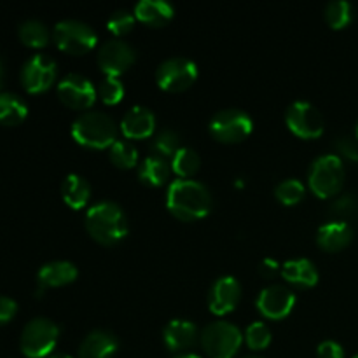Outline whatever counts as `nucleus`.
Wrapping results in <instances>:
<instances>
[{"mask_svg": "<svg viewBox=\"0 0 358 358\" xmlns=\"http://www.w3.org/2000/svg\"><path fill=\"white\" fill-rule=\"evenodd\" d=\"M353 358H358V353H357V355H355V357H353Z\"/></svg>", "mask_w": 358, "mask_h": 358, "instance_id": "45", "label": "nucleus"}, {"mask_svg": "<svg viewBox=\"0 0 358 358\" xmlns=\"http://www.w3.org/2000/svg\"><path fill=\"white\" fill-rule=\"evenodd\" d=\"M353 240V229L348 222L331 220L324 224L317 233L318 247L325 252H339L348 247Z\"/></svg>", "mask_w": 358, "mask_h": 358, "instance_id": "18", "label": "nucleus"}, {"mask_svg": "<svg viewBox=\"0 0 358 358\" xmlns=\"http://www.w3.org/2000/svg\"><path fill=\"white\" fill-rule=\"evenodd\" d=\"M255 304L262 317L269 320H283L296 306V294L283 285H269L261 290Z\"/></svg>", "mask_w": 358, "mask_h": 358, "instance_id": "14", "label": "nucleus"}, {"mask_svg": "<svg viewBox=\"0 0 358 358\" xmlns=\"http://www.w3.org/2000/svg\"><path fill=\"white\" fill-rule=\"evenodd\" d=\"M166 206L177 219L192 222L208 215L212 210V194L201 182L177 178L168 187Z\"/></svg>", "mask_w": 358, "mask_h": 358, "instance_id": "1", "label": "nucleus"}, {"mask_svg": "<svg viewBox=\"0 0 358 358\" xmlns=\"http://www.w3.org/2000/svg\"><path fill=\"white\" fill-rule=\"evenodd\" d=\"M135 21H136L135 13H129V10L126 9H119L108 17L107 28L112 31V34L119 37V35L128 34V31L133 28V24H135Z\"/></svg>", "mask_w": 358, "mask_h": 358, "instance_id": "35", "label": "nucleus"}, {"mask_svg": "<svg viewBox=\"0 0 358 358\" xmlns=\"http://www.w3.org/2000/svg\"><path fill=\"white\" fill-rule=\"evenodd\" d=\"M201 166L199 154L191 147H182L173 157H171V170L178 178H191Z\"/></svg>", "mask_w": 358, "mask_h": 358, "instance_id": "26", "label": "nucleus"}, {"mask_svg": "<svg viewBox=\"0 0 358 358\" xmlns=\"http://www.w3.org/2000/svg\"><path fill=\"white\" fill-rule=\"evenodd\" d=\"M243 341L247 343L250 350L261 352V350L268 348L269 343H271V331H269L264 322H254L245 331Z\"/></svg>", "mask_w": 358, "mask_h": 358, "instance_id": "31", "label": "nucleus"}, {"mask_svg": "<svg viewBox=\"0 0 358 358\" xmlns=\"http://www.w3.org/2000/svg\"><path fill=\"white\" fill-rule=\"evenodd\" d=\"M133 13L136 20L149 27H163L173 17L175 9L166 0H140Z\"/></svg>", "mask_w": 358, "mask_h": 358, "instance_id": "22", "label": "nucleus"}, {"mask_svg": "<svg viewBox=\"0 0 358 358\" xmlns=\"http://www.w3.org/2000/svg\"><path fill=\"white\" fill-rule=\"evenodd\" d=\"M201 346L210 358H234L243 343V334L229 322H212L201 332Z\"/></svg>", "mask_w": 358, "mask_h": 358, "instance_id": "6", "label": "nucleus"}, {"mask_svg": "<svg viewBox=\"0 0 358 358\" xmlns=\"http://www.w3.org/2000/svg\"><path fill=\"white\" fill-rule=\"evenodd\" d=\"M108 157H110L114 166L128 170V168H135L136 163H138V149L129 140H117L110 147Z\"/></svg>", "mask_w": 358, "mask_h": 358, "instance_id": "29", "label": "nucleus"}, {"mask_svg": "<svg viewBox=\"0 0 358 358\" xmlns=\"http://www.w3.org/2000/svg\"><path fill=\"white\" fill-rule=\"evenodd\" d=\"M79 271L76 266L69 261H52L42 266L37 273V282L42 292L44 289H52V287H63L72 283L77 278Z\"/></svg>", "mask_w": 358, "mask_h": 358, "instance_id": "19", "label": "nucleus"}, {"mask_svg": "<svg viewBox=\"0 0 358 358\" xmlns=\"http://www.w3.org/2000/svg\"><path fill=\"white\" fill-rule=\"evenodd\" d=\"M164 345L170 352H185L192 348L198 339V329L189 320H171L163 332Z\"/></svg>", "mask_w": 358, "mask_h": 358, "instance_id": "20", "label": "nucleus"}, {"mask_svg": "<svg viewBox=\"0 0 358 358\" xmlns=\"http://www.w3.org/2000/svg\"><path fill=\"white\" fill-rule=\"evenodd\" d=\"M98 98L107 105H117L124 96V86L119 77L105 76L96 87Z\"/></svg>", "mask_w": 358, "mask_h": 358, "instance_id": "32", "label": "nucleus"}, {"mask_svg": "<svg viewBox=\"0 0 358 358\" xmlns=\"http://www.w3.org/2000/svg\"><path fill=\"white\" fill-rule=\"evenodd\" d=\"M56 62L48 55H34L21 69V84L28 93H44L56 79Z\"/></svg>", "mask_w": 358, "mask_h": 358, "instance_id": "12", "label": "nucleus"}, {"mask_svg": "<svg viewBox=\"0 0 358 358\" xmlns=\"http://www.w3.org/2000/svg\"><path fill=\"white\" fill-rule=\"evenodd\" d=\"M243 358H261V357H255V355H252V357H243Z\"/></svg>", "mask_w": 358, "mask_h": 358, "instance_id": "44", "label": "nucleus"}, {"mask_svg": "<svg viewBox=\"0 0 358 358\" xmlns=\"http://www.w3.org/2000/svg\"><path fill=\"white\" fill-rule=\"evenodd\" d=\"M2 84H3V63L2 59H0V87H2Z\"/></svg>", "mask_w": 358, "mask_h": 358, "instance_id": "40", "label": "nucleus"}, {"mask_svg": "<svg viewBox=\"0 0 358 358\" xmlns=\"http://www.w3.org/2000/svg\"><path fill=\"white\" fill-rule=\"evenodd\" d=\"M210 133L222 143H238L252 133L254 122L247 112L240 108H224L210 121Z\"/></svg>", "mask_w": 358, "mask_h": 358, "instance_id": "8", "label": "nucleus"}, {"mask_svg": "<svg viewBox=\"0 0 358 358\" xmlns=\"http://www.w3.org/2000/svg\"><path fill=\"white\" fill-rule=\"evenodd\" d=\"M86 229L98 243L112 247L128 234V219L117 203L100 201L87 210Z\"/></svg>", "mask_w": 358, "mask_h": 358, "instance_id": "2", "label": "nucleus"}, {"mask_svg": "<svg viewBox=\"0 0 358 358\" xmlns=\"http://www.w3.org/2000/svg\"><path fill=\"white\" fill-rule=\"evenodd\" d=\"M156 129V115L150 108L135 105L124 114L121 121V131L128 140L149 138Z\"/></svg>", "mask_w": 358, "mask_h": 358, "instance_id": "16", "label": "nucleus"}, {"mask_svg": "<svg viewBox=\"0 0 358 358\" xmlns=\"http://www.w3.org/2000/svg\"><path fill=\"white\" fill-rule=\"evenodd\" d=\"M180 149V138H178V135L173 129H163V131L157 133L152 140L154 154L163 157V159L173 157Z\"/></svg>", "mask_w": 358, "mask_h": 358, "instance_id": "30", "label": "nucleus"}, {"mask_svg": "<svg viewBox=\"0 0 358 358\" xmlns=\"http://www.w3.org/2000/svg\"><path fill=\"white\" fill-rule=\"evenodd\" d=\"M28 115V105L14 93H0V124L16 126Z\"/></svg>", "mask_w": 358, "mask_h": 358, "instance_id": "25", "label": "nucleus"}, {"mask_svg": "<svg viewBox=\"0 0 358 358\" xmlns=\"http://www.w3.org/2000/svg\"><path fill=\"white\" fill-rule=\"evenodd\" d=\"M355 138H357V142H358V121H357V126H355Z\"/></svg>", "mask_w": 358, "mask_h": 358, "instance_id": "43", "label": "nucleus"}, {"mask_svg": "<svg viewBox=\"0 0 358 358\" xmlns=\"http://www.w3.org/2000/svg\"><path fill=\"white\" fill-rule=\"evenodd\" d=\"M196 79H198V65L182 56L164 59L156 70L157 86L168 93L187 90L194 84Z\"/></svg>", "mask_w": 358, "mask_h": 358, "instance_id": "9", "label": "nucleus"}, {"mask_svg": "<svg viewBox=\"0 0 358 358\" xmlns=\"http://www.w3.org/2000/svg\"><path fill=\"white\" fill-rule=\"evenodd\" d=\"M63 201L72 210H83L91 198V185L80 175H69L62 184Z\"/></svg>", "mask_w": 358, "mask_h": 358, "instance_id": "23", "label": "nucleus"}, {"mask_svg": "<svg viewBox=\"0 0 358 358\" xmlns=\"http://www.w3.org/2000/svg\"><path fill=\"white\" fill-rule=\"evenodd\" d=\"M304 184L297 178H287L282 180L275 189V194L283 205H297L304 198Z\"/></svg>", "mask_w": 358, "mask_h": 358, "instance_id": "33", "label": "nucleus"}, {"mask_svg": "<svg viewBox=\"0 0 358 358\" xmlns=\"http://www.w3.org/2000/svg\"><path fill=\"white\" fill-rule=\"evenodd\" d=\"M21 42L28 48H44L49 42V30L42 21L27 20L20 24L17 30Z\"/></svg>", "mask_w": 358, "mask_h": 358, "instance_id": "27", "label": "nucleus"}, {"mask_svg": "<svg viewBox=\"0 0 358 358\" xmlns=\"http://www.w3.org/2000/svg\"><path fill=\"white\" fill-rule=\"evenodd\" d=\"M285 122L290 131L299 138L313 140L324 133V115L310 101H294L285 112Z\"/></svg>", "mask_w": 358, "mask_h": 358, "instance_id": "10", "label": "nucleus"}, {"mask_svg": "<svg viewBox=\"0 0 358 358\" xmlns=\"http://www.w3.org/2000/svg\"><path fill=\"white\" fill-rule=\"evenodd\" d=\"M175 358H201V357H199V355H196V353H185V355L175 357Z\"/></svg>", "mask_w": 358, "mask_h": 358, "instance_id": "41", "label": "nucleus"}, {"mask_svg": "<svg viewBox=\"0 0 358 358\" xmlns=\"http://www.w3.org/2000/svg\"><path fill=\"white\" fill-rule=\"evenodd\" d=\"M58 96L66 107L73 108V110H86V108L93 107L98 93L96 87L86 76L69 73L59 80Z\"/></svg>", "mask_w": 358, "mask_h": 358, "instance_id": "11", "label": "nucleus"}, {"mask_svg": "<svg viewBox=\"0 0 358 358\" xmlns=\"http://www.w3.org/2000/svg\"><path fill=\"white\" fill-rule=\"evenodd\" d=\"M334 149L339 157H346L350 161H358V142L352 136H338L334 140Z\"/></svg>", "mask_w": 358, "mask_h": 358, "instance_id": "36", "label": "nucleus"}, {"mask_svg": "<svg viewBox=\"0 0 358 358\" xmlns=\"http://www.w3.org/2000/svg\"><path fill=\"white\" fill-rule=\"evenodd\" d=\"M119 341L112 332L96 329L84 338L79 346V358H114Z\"/></svg>", "mask_w": 358, "mask_h": 358, "instance_id": "17", "label": "nucleus"}, {"mask_svg": "<svg viewBox=\"0 0 358 358\" xmlns=\"http://www.w3.org/2000/svg\"><path fill=\"white\" fill-rule=\"evenodd\" d=\"M345 184V164L338 154H325L311 163L308 185L317 198H334Z\"/></svg>", "mask_w": 358, "mask_h": 358, "instance_id": "4", "label": "nucleus"}, {"mask_svg": "<svg viewBox=\"0 0 358 358\" xmlns=\"http://www.w3.org/2000/svg\"><path fill=\"white\" fill-rule=\"evenodd\" d=\"M325 20L334 30H343L353 20V7L346 0H332L325 7Z\"/></svg>", "mask_w": 358, "mask_h": 358, "instance_id": "28", "label": "nucleus"}, {"mask_svg": "<svg viewBox=\"0 0 358 358\" xmlns=\"http://www.w3.org/2000/svg\"><path fill=\"white\" fill-rule=\"evenodd\" d=\"M59 339V327L49 318H34L21 332L20 348L27 358L51 357Z\"/></svg>", "mask_w": 358, "mask_h": 358, "instance_id": "5", "label": "nucleus"}, {"mask_svg": "<svg viewBox=\"0 0 358 358\" xmlns=\"http://www.w3.org/2000/svg\"><path fill=\"white\" fill-rule=\"evenodd\" d=\"M357 212L358 199L353 194H343L339 196V198H336L334 201H332L331 210H329V213H331L332 217H336V220H343V222H346V219L353 217Z\"/></svg>", "mask_w": 358, "mask_h": 358, "instance_id": "34", "label": "nucleus"}, {"mask_svg": "<svg viewBox=\"0 0 358 358\" xmlns=\"http://www.w3.org/2000/svg\"><path fill=\"white\" fill-rule=\"evenodd\" d=\"M48 358H73V357L65 355V353H56V355H51V357H48Z\"/></svg>", "mask_w": 358, "mask_h": 358, "instance_id": "42", "label": "nucleus"}, {"mask_svg": "<svg viewBox=\"0 0 358 358\" xmlns=\"http://www.w3.org/2000/svg\"><path fill=\"white\" fill-rule=\"evenodd\" d=\"M17 311L16 301L7 296H0V325L7 324L14 318Z\"/></svg>", "mask_w": 358, "mask_h": 358, "instance_id": "38", "label": "nucleus"}, {"mask_svg": "<svg viewBox=\"0 0 358 358\" xmlns=\"http://www.w3.org/2000/svg\"><path fill=\"white\" fill-rule=\"evenodd\" d=\"M170 168L166 159L156 156V154H150L140 163L138 177L143 184L150 185V187H161L170 178Z\"/></svg>", "mask_w": 358, "mask_h": 358, "instance_id": "24", "label": "nucleus"}, {"mask_svg": "<svg viewBox=\"0 0 358 358\" xmlns=\"http://www.w3.org/2000/svg\"><path fill=\"white\" fill-rule=\"evenodd\" d=\"M55 42L69 55H86L96 45L98 35L87 23L79 20H62L55 27Z\"/></svg>", "mask_w": 358, "mask_h": 358, "instance_id": "7", "label": "nucleus"}, {"mask_svg": "<svg viewBox=\"0 0 358 358\" xmlns=\"http://www.w3.org/2000/svg\"><path fill=\"white\" fill-rule=\"evenodd\" d=\"M72 136L87 149H107L117 142V124L105 112H83L73 121Z\"/></svg>", "mask_w": 358, "mask_h": 358, "instance_id": "3", "label": "nucleus"}, {"mask_svg": "<svg viewBox=\"0 0 358 358\" xmlns=\"http://www.w3.org/2000/svg\"><path fill=\"white\" fill-rule=\"evenodd\" d=\"M241 297V285L234 276H220L215 280L208 294L210 311L217 317L231 313L238 306Z\"/></svg>", "mask_w": 358, "mask_h": 358, "instance_id": "15", "label": "nucleus"}, {"mask_svg": "<svg viewBox=\"0 0 358 358\" xmlns=\"http://www.w3.org/2000/svg\"><path fill=\"white\" fill-rule=\"evenodd\" d=\"M259 273H261V276H264V278L271 280L275 278L278 273H282V266H280L278 261H275V259H264V261L261 262V266H259Z\"/></svg>", "mask_w": 358, "mask_h": 358, "instance_id": "39", "label": "nucleus"}, {"mask_svg": "<svg viewBox=\"0 0 358 358\" xmlns=\"http://www.w3.org/2000/svg\"><path fill=\"white\" fill-rule=\"evenodd\" d=\"M317 358H345V350L339 343L324 341L318 346Z\"/></svg>", "mask_w": 358, "mask_h": 358, "instance_id": "37", "label": "nucleus"}, {"mask_svg": "<svg viewBox=\"0 0 358 358\" xmlns=\"http://www.w3.org/2000/svg\"><path fill=\"white\" fill-rule=\"evenodd\" d=\"M280 275L299 289H311L318 283V269L310 259H292L282 266Z\"/></svg>", "mask_w": 358, "mask_h": 358, "instance_id": "21", "label": "nucleus"}, {"mask_svg": "<svg viewBox=\"0 0 358 358\" xmlns=\"http://www.w3.org/2000/svg\"><path fill=\"white\" fill-rule=\"evenodd\" d=\"M135 49L121 38H112L98 49V66L105 76L119 77L135 63Z\"/></svg>", "mask_w": 358, "mask_h": 358, "instance_id": "13", "label": "nucleus"}]
</instances>
